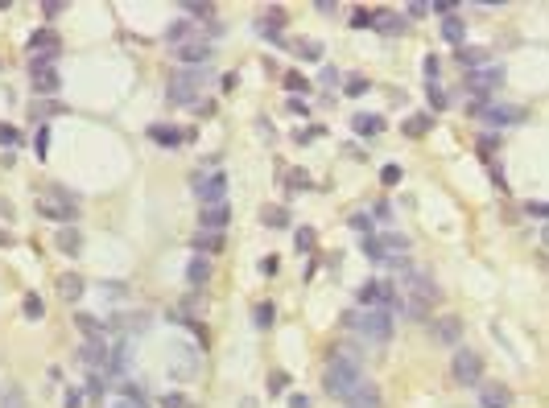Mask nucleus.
Segmentation results:
<instances>
[{"instance_id":"obj_13","label":"nucleus","mask_w":549,"mask_h":408,"mask_svg":"<svg viewBox=\"0 0 549 408\" xmlns=\"http://www.w3.org/2000/svg\"><path fill=\"white\" fill-rule=\"evenodd\" d=\"M347 408H384L380 400V392H376V384H368V380H360V388L347 396Z\"/></svg>"},{"instance_id":"obj_24","label":"nucleus","mask_w":549,"mask_h":408,"mask_svg":"<svg viewBox=\"0 0 549 408\" xmlns=\"http://www.w3.org/2000/svg\"><path fill=\"white\" fill-rule=\"evenodd\" d=\"M83 289H87V285H83V277H74V272H66V277L58 281V293H62L66 301H74V297H83Z\"/></svg>"},{"instance_id":"obj_3","label":"nucleus","mask_w":549,"mask_h":408,"mask_svg":"<svg viewBox=\"0 0 549 408\" xmlns=\"http://www.w3.org/2000/svg\"><path fill=\"white\" fill-rule=\"evenodd\" d=\"M343 322L351 330H360L364 339H372L376 347H384L393 339V314L389 310H368V314H343Z\"/></svg>"},{"instance_id":"obj_57","label":"nucleus","mask_w":549,"mask_h":408,"mask_svg":"<svg viewBox=\"0 0 549 408\" xmlns=\"http://www.w3.org/2000/svg\"><path fill=\"white\" fill-rule=\"evenodd\" d=\"M0 400H4V396H0Z\"/></svg>"},{"instance_id":"obj_55","label":"nucleus","mask_w":549,"mask_h":408,"mask_svg":"<svg viewBox=\"0 0 549 408\" xmlns=\"http://www.w3.org/2000/svg\"><path fill=\"white\" fill-rule=\"evenodd\" d=\"M8 244H12V239H8V231H0V248H8Z\"/></svg>"},{"instance_id":"obj_36","label":"nucleus","mask_w":549,"mask_h":408,"mask_svg":"<svg viewBox=\"0 0 549 408\" xmlns=\"http://www.w3.org/2000/svg\"><path fill=\"white\" fill-rule=\"evenodd\" d=\"M0 144H8V153H12V149L21 144V132H17V128H8V124H0Z\"/></svg>"},{"instance_id":"obj_46","label":"nucleus","mask_w":549,"mask_h":408,"mask_svg":"<svg viewBox=\"0 0 549 408\" xmlns=\"http://www.w3.org/2000/svg\"><path fill=\"white\" fill-rule=\"evenodd\" d=\"M107 408H145V400H132V396H116Z\"/></svg>"},{"instance_id":"obj_34","label":"nucleus","mask_w":549,"mask_h":408,"mask_svg":"<svg viewBox=\"0 0 549 408\" xmlns=\"http://www.w3.org/2000/svg\"><path fill=\"white\" fill-rule=\"evenodd\" d=\"M0 408H29V400H25V392H21V388H8V392H4V400H0Z\"/></svg>"},{"instance_id":"obj_10","label":"nucleus","mask_w":549,"mask_h":408,"mask_svg":"<svg viewBox=\"0 0 549 408\" xmlns=\"http://www.w3.org/2000/svg\"><path fill=\"white\" fill-rule=\"evenodd\" d=\"M360 301H364L368 310H389V305H393V281H368V285L360 289Z\"/></svg>"},{"instance_id":"obj_5","label":"nucleus","mask_w":549,"mask_h":408,"mask_svg":"<svg viewBox=\"0 0 549 408\" xmlns=\"http://www.w3.org/2000/svg\"><path fill=\"white\" fill-rule=\"evenodd\" d=\"M450 376H455V384L475 388V384H479V376H484V359H479V351H471V347H455Z\"/></svg>"},{"instance_id":"obj_4","label":"nucleus","mask_w":549,"mask_h":408,"mask_svg":"<svg viewBox=\"0 0 549 408\" xmlns=\"http://www.w3.org/2000/svg\"><path fill=\"white\" fill-rule=\"evenodd\" d=\"M37 211H41V219H58L62 227H70V219H79V202H74V194H66L62 186H50V190L37 198Z\"/></svg>"},{"instance_id":"obj_37","label":"nucleus","mask_w":549,"mask_h":408,"mask_svg":"<svg viewBox=\"0 0 549 408\" xmlns=\"http://www.w3.org/2000/svg\"><path fill=\"white\" fill-rule=\"evenodd\" d=\"M351 25H355V29H372V25H376V17H372L368 8H355V17H351Z\"/></svg>"},{"instance_id":"obj_1","label":"nucleus","mask_w":549,"mask_h":408,"mask_svg":"<svg viewBox=\"0 0 549 408\" xmlns=\"http://www.w3.org/2000/svg\"><path fill=\"white\" fill-rule=\"evenodd\" d=\"M360 380H364V372H360V355H355L351 347H339V355H331V363H327V372H322L327 396L347 400V396L360 388Z\"/></svg>"},{"instance_id":"obj_50","label":"nucleus","mask_w":549,"mask_h":408,"mask_svg":"<svg viewBox=\"0 0 549 408\" xmlns=\"http://www.w3.org/2000/svg\"><path fill=\"white\" fill-rule=\"evenodd\" d=\"M430 12V4H422V0H413L409 8H405V17H426Z\"/></svg>"},{"instance_id":"obj_43","label":"nucleus","mask_w":549,"mask_h":408,"mask_svg":"<svg viewBox=\"0 0 549 408\" xmlns=\"http://www.w3.org/2000/svg\"><path fill=\"white\" fill-rule=\"evenodd\" d=\"M285 87H289V91H310V83H306L302 74H285Z\"/></svg>"},{"instance_id":"obj_28","label":"nucleus","mask_w":549,"mask_h":408,"mask_svg":"<svg viewBox=\"0 0 549 408\" xmlns=\"http://www.w3.org/2000/svg\"><path fill=\"white\" fill-rule=\"evenodd\" d=\"M459 62H463V66H488V50H479V45H475V50L463 45V50H459Z\"/></svg>"},{"instance_id":"obj_15","label":"nucleus","mask_w":549,"mask_h":408,"mask_svg":"<svg viewBox=\"0 0 549 408\" xmlns=\"http://www.w3.org/2000/svg\"><path fill=\"white\" fill-rule=\"evenodd\" d=\"M58 45H62V41H58V33H54V29H37V33L29 37V50H33V54H45L50 62H54Z\"/></svg>"},{"instance_id":"obj_2","label":"nucleus","mask_w":549,"mask_h":408,"mask_svg":"<svg viewBox=\"0 0 549 408\" xmlns=\"http://www.w3.org/2000/svg\"><path fill=\"white\" fill-rule=\"evenodd\" d=\"M364 252H368V260H376V264H409L405 256H409V235H401V231H380V235H368L364 239Z\"/></svg>"},{"instance_id":"obj_39","label":"nucleus","mask_w":549,"mask_h":408,"mask_svg":"<svg viewBox=\"0 0 549 408\" xmlns=\"http://www.w3.org/2000/svg\"><path fill=\"white\" fill-rule=\"evenodd\" d=\"M285 388H289V376H285V372H273V376H269V392L277 396V392H285Z\"/></svg>"},{"instance_id":"obj_7","label":"nucleus","mask_w":549,"mask_h":408,"mask_svg":"<svg viewBox=\"0 0 549 408\" xmlns=\"http://www.w3.org/2000/svg\"><path fill=\"white\" fill-rule=\"evenodd\" d=\"M207 78H211V70H178L169 83V103H194V95Z\"/></svg>"},{"instance_id":"obj_51","label":"nucleus","mask_w":549,"mask_h":408,"mask_svg":"<svg viewBox=\"0 0 549 408\" xmlns=\"http://www.w3.org/2000/svg\"><path fill=\"white\" fill-rule=\"evenodd\" d=\"M289 408H314V400L302 396V392H293V396H289Z\"/></svg>"},{"instance_id":"obj_23","label":"nucleus","mask_w":549,"mask_h":408,"mask_svg":"<svg viewBox=\"0 0 549 408\" xmlns=\"http://www.w3.org/2000/svg\"><path fill=\"white\" fill-rule=\"evenodd\" d=\"M194 248H198V256L219 252V248H223V231H203V235H194Z\"/></svg>"},{"instance_id":"obj_53","label":"nucleus","mask_w":549,"mask_h":408,"mask_svg":"<svg viewBox=\"0 0 549 408\" xmlns=\"http://www.w3.org/2000/svg\"><path fill=\"white\" fill-rule=\"evenodd\" d=\"M66 408H83V392H66Z\"/></svg>"},{"instance_id":"obj_44","label":"nucleus","mask_w":549,"mask_h":408,"mask_svg":"<svg viewBox=\"0 0 549 408\" xmlns=\"http://www.w3.org/2000/svg\"><path fill=\"white\" fill-rule=\"evenodd\" d=\"M50 153V128H37V157Z\"/></svg>"},{"instance_id":"obj_40","label":"nucleus","mask_w":549,"mask_h":408,"mask_svg":"<svg viewBox=\"0 0 549 408\" xmlns=\"http://www.w3.org/2000/svg\"><path fill=\"white\" fill-rule=\"evenodd\" d=\"M380 178H384V186H397V182H401V165H384Z\"/></svg>"},{"instance_id":"obj_48","label":"nucleus","mask_w":549,"mask_h":408,"mask_svg":"<svg viewBox=\"0 0 549 408\" xmlns=\"http://www.w3.org/2000/svg\"><path fill=\"white\" fill-rule=\"evenodd\" d=\"M368 91V78H347V95H364Z\"/></svg>"},{"instance_id":"obj_54","label":"nucleus","mask_w":549,"mask_h":408,"mask_svg":"<svg viewBox=\"0 0 549 408\" xmlns=\"http://www.w3.org/2000/svg\"><path fill=\"white\" fill-rule=\"evenodd\" d=\"M165 408H186V400L182 396H165Z\"/></svg>"},{"instance_id":"obj_26","label":"nucleus","mask_w":549,"mask_h":408,"mask_svg":"<svg viewBox=\"0 0 549 408\" xmlns=\"http://www.w3.org/2000/svg\"><path fill=\"white\" fill-rule=\"evenodd\" d=\"M21 310H25V318H29V322H41V314H45V301H41L37 293H25Z\"/></svg>"},{"instance_id":"obj_45","label":"nucleus","mask_w":549,"mask_h":408,"mask_svg":"<svg viewBox=\"0 0 549 408\" xmlns=\"http://www.w3.org/2000/svg\"><path fill=\"white\" fill-rule=\"evenodd\" d=\"M298 248H302V252H310V248H314V231H310V227H302V231H298Z\"/></svg>"},{"instance_id":"obj_33","label":"nucleus","mask_w":549,"mask_h":408,"mask_svg":"<svg viewBox=\"0 0 549 408\" xmlns=\"http://www.w3.org/2000/svg\"><path fill=\"white\" fill-rule=\"evenodd\" d=\"M310 186H314V178L306 169H289V190H310Z\"/></svg>"},{"instance_id":"obj_29","label":"nucleus","mask_w":549,"mask_h":408,"mask_svg":"<svg viewBox=\"0 0 549 408\" xmlns=\"http://www.w3.org/2000/svg\"><path fill=\"white\" fill-rule=\"evenodd\" d=\"M149 136H153V140H161V144H169V149H178V144L186 140L178 128H149Z\"/></svg>"},{"instance_id":"obj_8","label":"nucleus","mask_w":549,"mask_h":408,"mask_svg":"<svg viewBox=\"0 0 549 408\" xmlns=\"http://www.w3.org/2000/svg\"><path fill=\"white\" fill-rule=\"evenodd\" d=\"M471 116H479V120H488V124H496V128H512V124H521L525 120V111L521 107H508V103H479V107H471Z\"/></svg>"},{"instance_id":"obj_12","label":"nucleus","mask_w":549,"mask_h":408,"mask_svg":"<svg viewBox=\"0 0 549 408\" xmlns=\"http://www.w3.org/2000/svg\"><path fill=\"white\" fill-rule=\"evenodd\" d=\"M194 194H198L207 206H219V202H223V194H227V178H223V173H215V178L198 182V186H194Z\"/></svg>"},{"instance_id":"obj_31","label":"nucleus","mask_w":549,"mask_h":408,"mask_svg":"<svg viewBox=\"0 0 549 408\" xmlns=\"http://www.w3.org/2000/svg\"><path fill=\"white\" fill-rule=\"evenodd\" d=\"M293 50H298V58H306V62H318V58H322V41H298Z\"/></svg>"},{"instance_id":"obj_21","label":"nucleus","mask_w":549,"mask_h":408,"mask_svg":"<svg viewBox=\"0 0 549 408\" xmlns=\"http://www.w3.org/2000/svg\"><path fill=\"white\" fill-rule=\"evenodd\" d=\"M186 281H190L194 289H203V285L211 281V260H207V256H194L190 268H186Z\"/></svg>"},{"instance_id":"obj_19","label":"nucleus","mask_w":549,"mask_h":408,"mask_svg":"<svg viewBox=\"0 0 549 408\" xmlns=\"http://www.w3.org/2000/svg\"><path fill=\"white\" fill-rule=\"evenodd\" d=\"M500 78H504V70H500V66H488V70H475V74L467 78V87H471V91H492Z\"/></svg>"},{"instance_id":"obj_56","label":"nucleus","mask_w":549,"mask_h":408,"mask_svg":"<svg viewBox=\"0 0 549 408\" xmlns=\"http://www.w3.org/2000/svg\"><path fill=\"white\" fill-rule=\"evenodd\" d=\"M546 244H549V227H546Z\"/></svg>"},{"instance_id":"obj_20","label":"nucleus","mask_w":549,"mask_h":408,"mask_svg":"<svg viewBox=\"0 0 549 408\" xmlns=\"http://www.w3.org/2000/svg\"><path fill=\"white\" fill-rule=\"evenodd\" d=\"M207 58H211V45H203V41H186V45H178V62H186V66L207 62Z\"/></svg>"},{"instance_id":"obj_32","label":"nucleus","mask_w":549,"mask_h":408,"mask_svg":"<svg viewBox=\"0 0 549 408\" xmlns=\"http://www.w3.org/2000/svg\"><path fill=\"white\" fill-rule=\"evenodd\" d=\"M376 29H384V33H405V21H401V17L380 12V17H376Z\"/></svg>"},{"instance_id":"obj_41","label":"nucleus","mask_w":549,"mask_h":408,"mask_svg":"<svg viewBox=\"0 0 549 408\" xmlns=\"http://www.w3.org/2000/svg\"><path fill=\"white\" fill-rule=\"evenodd\" d=\"M124 293H128V289H124L120 281H103V297H107V301H112V297H124Z\"/></svg>"},{"instance_id":"obj_25","label":"nucleus","mask_w":549,"mask_h":408,"mask_svg":"<svg viewBox=\"0 0 549 408\" xmlns=\"http://www.w3.org/2000/svg\"><path fill=\"white\" fill-rule=\"evenodd\" d=\"M260 223L265 227H289V211L285 206H265L260 211Z\"/></svg>"},{"instance_id":"obj_47","label":"nucleus","mask_w":549,"mask_h":408,"mask_svg":"<svg viewBox=\"0 0 549 408\" xmlns=\"http://www.w3.org/2000/svg\"><path fill=\"white\" fill-rule=\"evenodd\" d=\"M525 211H529V215H533V219H549V202H529V206H525Z\"/></svg>"},{"instance_id":"obj_6","label":"nucleus","mask_w":549,"mask_h":408,"mask_svg":"<svg viewBox=\"0 0 549 408\" xmlns=\"http://www.w3.org/2000/svg\"><path fill=\"white\" fill-rule=\"evenodd\" d=\"M405 297H413V301H422V305H430L434 310V301H438V285H434V277L426 272V268H413V264H405Z\"/></svg>"},{"instance_id":"obj_52","label":"nucleus","mask_w":549,"mask_h":408,"mask_svg":"<svg viewBox=\"0 0 549 408\" xmlns=\"http://www.w3.org/2000/svg\"><path fill=\"white\" fill-rule=\"evenodd\" d=\"M351 227H355V231H368V227H372V219H368V215H351Z\"/></svg>"},{"instance_id":"obj_42","label":"nucleus","mask_w":549,"mask_h":408,"mask_svg":"<svg viewBox=\"0 0 549 408\" xmlns=\"http://www.w3.org/2000/svg\"><path fill=\"white\" fill-rule=\"evenodd\" d=\"M182 12H190V17H211L215 8H211V4H182Z\"/></svg>"},{"instance_id":"obj_35","label":"nucleus","mask_w":549,"mask_h":408,"mask_svg":"<svg viewBox=\"0 0 549 408\" xmlns=\"http://www.w3.org/2000/svg\"><path fill=\"white\" fill-rule=\"evenodd\" d=\"M256 326H260V330H269V326H273V305H269V301H260V305H256Z\"/></svg>"},{"instance_id":"obj_14","label":"nucleus","mask_w":549,"mask_h":408,"mask_svg":"<svg viewBox=\"0 0 549 408\" xmlns=\"http://www.w3.org/2000/svg\"><path fill=\"white\" fill-rule=\"evenodd\" d=\"M54 248H58L62 256H79V252H83V231H79V227H58Z\"/></svg>"},{"instance_id":"obj_17","label":"nucleus","mask_w":549,"mask_h":408,"mask_svg":"<svg viewBox=\"0 0 549 408\" xmlns=\"http://www.w3.org/2000/svg\"><path fill=\"white\" fill-rule=\"evenodd\" d=\"M438 29H442V41H450V45H463V37H467V21L463 17H442L438 21Z\"/></svg>"},{"instance_id":"obj_11","label":"nucleus","mask_w":549,"mask_h":408,"mask_svg":"<svg viewBox=\"0 0 549 408\" xmlns=\"http://www.w3.org/2000/svg\"><path fill=\"white\" fill-rule=\"evenodd\" d=\"M479 408H512L508 384H479Z\"/></svg>"},{"instance_id":"obj_30","label":"nucleus","mask_w":549,"mask_h":408,"mask_svg":"<svg viewBox=\"0 0 549 408\" xmlns=\"http://www.w3.org/2000/svg\"><path fill=\"white\" fill-rule=\"evenodd\" d=\"M422 132H430V116L426 111H417V116L405 120V136H422Z\"/></svg>"},{"instance_id":"obj_38","label":"nucleus","mask_w":549,"mask_h":408,"mask_svg":"<svg viewBox=\"0 0 549 408\" xmlns=\"http://www.w3.org/2000/svg\"><path fill=\"white\" fill-rule=\"evenodd\" d=\"M165 37H169V41H182V37H190V21H174Z\"/></svg>"},{"instance_id":"obj_18","label":"nucleus","mask_w":549,"mask_h":408,"mask_svg":"<svg viewBox=\"0 0 549 408\" xmlns=\"http://www.w3.org/2000/svg\"><path fill=\"white\" fill-rule=\"evenodd\" d=\"M227 219H231L227 202H219V206H203V231H223Z\"/></svg>"},{"instance_id":"obj_49","label":"nucleus","mask_w":549,"mask_h":408,"mask_svg":"<svg viewBox=\"0 0 549 408\" xmlns=\"http://www.w3.org/2000/svg\"><path fill=\"white\" fill-rule=\"evenodd\" d=\"M430 103H434V107H446V103H450V95H446V91H438V87H430Z\"/></svg>"},{"instance_id":"obj_27","label":"nucleus","mask_w":549,"mask_h":408,"mask_svg":"<svg viewBox=\"0 0 549 408\" xmlns=\"http://www.w3.org/2000/svg\"><path fill=\"white\" fill-rule=\"evenodd\" d=\"M397 310H401V314H405L409 322H426V314H430V305H422V301H413V297H405V301H401Z\"/></svg>"},{"instance_id":"obj_16","label":"nucleus","mask_w":549,"mask_h":408,"mask_svg":"<svg viewBox=\"0 0 549 408\" xmlns=\"http://www.w3.org/2000/svg\"><path fill=\"white\" fill-rule=\"evenodd\" d=\"M434 339H438V343L459 347V339H463V322H459V318H450V314H446V318H438V322H434Z\"/></svg>"},{"instance_id":"obj_9","label":"nucleus","mask_w":549,"mask_h":408,"mask_svg":"<svg viewBox=\"0 0 549 408\" xmlns=\"http://www.w3.org/2000/svg\"><path fill=\"white\" fill-rule=\"evenodd\" d=\"M29 70H33V91H37V95H58L62 83H58V70H54L50 58H33Z\"/></svg>"},{"instance_id":"obj_22","label":"nucleus","mask_w":549,"mask_h":408,"mask_svg":"<svg viewBox=\"0 0 549 408\" xmlns=\"http://www.w3.org/2000/svg\"><path fill=\"white\" fill-rule=\"evenodd\" d=\"M351 128H355L360 136H376V132H384V120H380V116H372V111H360V116L351 120Z\"/></svg>"}]
</instances>
